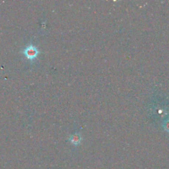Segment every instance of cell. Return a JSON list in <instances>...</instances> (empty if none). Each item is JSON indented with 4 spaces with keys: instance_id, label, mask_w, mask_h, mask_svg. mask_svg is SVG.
Segmentation results:
<instances>
[{
    "instance_id": "6da1fadb",
    "label": "cell",
    "mask_w": 169,
    "mask_h": 169,
    "mask_svg": "<svg viewBox=\"0 0 169 169\" xmlns=\"http://www.w3.org/2000/svg\"><path fill=\"white\" fill-rule=\"evenodd\" d=\"M23 54L27 59L33 60L35 59L37 57V56L39 54V52L37 50L36 47H34L33 45H30L28 47H27L24 50Z\"/></svg>"
},
{
    "instance_id": "7a4b0ae2",
    "label": "cell",
    "mask_w": 169,
    "mask_h": 169,
    "mask_svg": "<svg viewBox=\"0 0 169 169\" xmlns=\"http://www.w3.org/2000/svg\"><path fill=\"white\" fill-rule=\"evenodd\" d=\"M70 141L72 144L75 145V146H77V145H79V143H81V137L80 135H79V134L75 133V134H74L73 136H71L70 137Z\"/></svg>"
},
{
    "instance_id": "3957f363",
    "label": "cell",
    "mask_w": 169,
    "mask_h": 169,
    "mask_svg": "<svg viewBox=\"0 0 169 169\" xmlns=\"http://www.w3.org/2000/svg\"><path fill=\"white\" fill-rule=\"evenodd\" d=\"M163 127L165 130L167 131V132H169V120L168 121H166L164 122V125H163Z\"/></svg>"
}]
</instances>
